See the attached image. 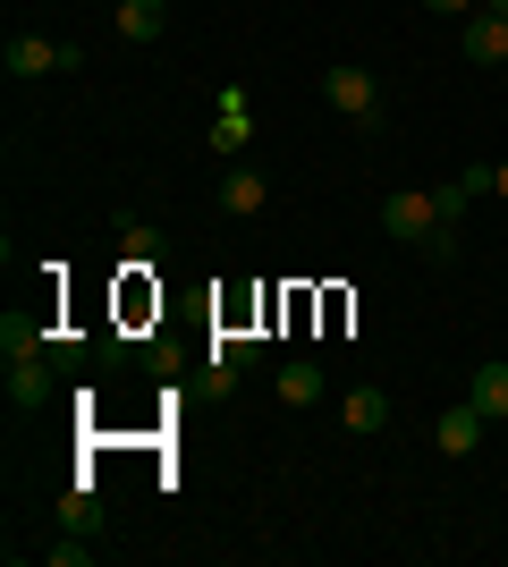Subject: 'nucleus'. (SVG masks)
Instances as JSON below:
<instances>
[{"instance_id":"obj_1","label":"nucleus","mask_w":508,"mask_h":567,"mask_svg":"<svg viewBox=\"0 0 508 567\" xmlns=\"http://www.w3.org/2000/svg\"><path fill=\"white\" fill-rule=\"evenodd\" d=\"M440 229V204L424 187H398V195H382V237H398V246H424V237Z\"/></svg>"},{"instance_id":"obj_2","label":"nucleus","mask_w":508,"mask_h":567,"mask_svg":"<svg viewBox=\"0 0 508 567\" xmlns=\"http://www.w3.org/2000/svg\"><path fill=\"white\" fill-rule=\"evenodd\" d=\"M322 102L339 118H373L382 111V85H373V69H322Z\"/></svg>"},{"instance_id":"obj_3","label":"nucleus","mask_w":508,"mask_h":567,"mask_svg":"<svg viewBox=\"0 0 508 567\" xmlns=\"http://www.w3.org/2000/svg\"><path fill=\"white\" fill-rule=\"evenodd\" d=\"M484 424H491V415H484L475 399L449 406V415L433 424V450H440V457H475V450H484Z\"/></svg>"},{"instance_id":"obj_4","label":"nucleus","mask_w":508,"mask_h":567,"mask_svg":"<svg viewBox=\"0 0 508 567\" xmlns=\"http://www.w3.org/2000/svg\"><path fill=\"white\" fill-rule=\"evenodd\" d=\"M255 144V102L246 85H220V118H212V153H246Z\"/></svg>"},{"instance_id":"obj_5","label":"nucleus","mask_w":508,"mask_h":567,"mask_svg":"<svg viewBox=\"0 0 508 567\" xmlns=\"http://www.w3.org/2000/svg\"><path fill=\"white\" fill-rule=\"evenodd\" d=\"M0 60H9V76H60V43H51V34H9V51H0Z\"/></svg>"},{"instance_id":"obj_6","label":"nucleus","mask_w":508,"mask_h":567,"mask_svg":"<svg viewBox=\"0 0 508 567\" xmlns=\"http://www.w3.org/2000/svg\"><path fill=\"white\" fill-rule=\"evenodd\" d=\"M466 60H475V69H500L508 60V18L475 9V18H466Z\"/></svg>"},{"instance_id":"obj_7","label":"nucleus","mask_w":508,"mask_h":567,"mask_svg":"<svg viewBox=\"0 0 508 567\" xmlns=\"http://www.w3.org/2000/svg\"><path fill=\"white\" fill-rule=\"evenodd\" d=\"M339 424L356 432V441H364V432H382V424H390V390H373V381H364V390H348V399H339Z\"/></svg>"},{"instance_id":"obj_8","label":"nucleus","mask_w":508,"mask_h":567,"mask_svg":"<svg viewBox=\"0 0 508 567\" xmlns=\"http://www.w3.org/2000/svg\"><path fill=\"white\" fill-rule=\"evenodd\" d=\"M466 399L484 406L491 424H500V415H508V364H500V355H484V364H475V381H466Z\"/></svg>"},{"instance_id":"obj_9","label":"nucleus","mask_w":508,"mask_h":567,"mask_svg":"<svg viewBox=\"0 0 508 567\" xmlns=\"http://www.w3.org/2000/svg\"><path fill=\"white\" fill-rule=\"evenodd\" d=\"M271 204V187H263V169H229V178H220V213H263Z\"/></svg>"},{"instance_id":"obj_10","label":"nucleus","mask_w":508,"mask_h":567,"mask_svg":"<svg viewBox=\"0 0 508 567\" xmlns=\"http://www.w3.org/2000/svg\"><path fill=\"white\" fill-rule=\"evenodd\" d=\"M162 25H169V0H120V34L127 43H162Z\"/></svg>"},{"instance_id":"obj_11","label":"nucleus","mask_w":508,"mask_h":567,"mask_svg":"<svg viewBox=\"0 0 508 567\" xmlns=\"http://www.w3.org/2000/svg\"><path fill=\"white\" fill-rule=\"evenodd\" d=\"M43 399H51L43 355H18V364H9V406H43Z\"/></svg>"},{"instance_id":"obj_12","label":"nucleus","mask_w":508,"mask_h":567,"mask_svg":"<svg viewBox=\"0 0 508 567\" xmlns=\"http://www.w3.org/2000/svg\"><path fill=\"white\" fill-rule=\"evenodd\" d=\"M331 381H322V364H280V406H314Z\"/></svg>"},{"instance_id":"obj_13","label":"nucleus","mask_w":508,"mask_h":567,"mask_svg":"<svg viewBox=\"0 0 508 567\" xmlns=\"http://www.w3.org/2000/svg\"><path fill=\"white\" fill-rule=\"evenodd\" d=\"M0 348H9V364H18V355H43L51 339H43V322H34V313H9V322H0Z\"/></svg>"},{"instance_id":"obj_14","label":"nucleus","mask_w":508,"mask_h":567,"mask_svg":"<svg viewBox=\"0 0 508 567\" xmlns=\"http://www.w3.org/2000/svg\"><path fill=\"white\" fill-rule=\"evenodd\" d=\"M424 255H433V262H458L466 255V246H458V220H440V229L424 237Z\"/></svg>"},{"instance_id":"obj_15","label":"nucleus","mask_w":508,"mask_h":567,"mask_svg":"<svg viewBox=\"0 0 508 567\" xmlns=\"http://www.w3.org/2000/svg\"><path fill=\"white\" fill-rule=\"evenodd\" d=\"M424 9H433V18H466V9H475V0H424Z\"/></svg>"},{"instance_id":"obj_16","label":"nucleus","mask_w":508,"mask_h":567,"mask_svg":"<svg viewBox=\"0 0 508 567\" xmlns=\"http://www.w3.org/2000/svg\"><path fill=\"white\" fill-rule=\"evenodd\" d=\"M491 195H508V162H491Z\"/></svg>"},{"instance_id":"obj_17","label":"nucleus","mask_w":508,"mask_h":567,"mask_svg":"<svg viewBox=\"0 0 508 567\" xmlns=\"http://www.w3.org/2000/svg\"><path fill=\"white\" fill-rule=\"evenodd\" d=\"M484 9H491V18H508V0H484Z\"/></svg>"}]
</instances>
